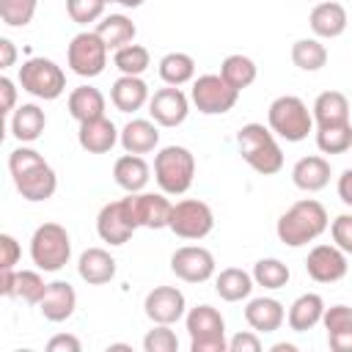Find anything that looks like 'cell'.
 <instances>
[{"label": "cell", "instance_id": "obj_1", "mask_svg": "<svg viewBox=\"0 0 352 352\" xmlns=\"http://www.w3.org/2000/svg\"><path fill=\"white\" fill-rule=\"evenodd\" d=\"M8 173L14 179V187L16 192L25 198V201H47L55 195L58 190V176L52 170V165L30 146H19L8 154Z\"/></svg>", "mask_w": 352, "mask_h": 352}, {"label": "cell", "instance_id": "obj_2", "mask_svg": "<svg viewBox=\"0 0 352 352\" xmlns=\"http://www.w3.org/2000/svg\"><path fill=\"white\" fill-rule=\"evenodd\" d=\"M327 226H330L327 209L316 198H302V201H294L278 217L275 234L286 248H302V245L319 239L327 231Z\"/></svg>", "mask_w": 352, "mask_h": 352}, {"label": "cell", "instance_id": "obj_3", "mask_svg": "<svg viewBox=\"0 0 352 352\" xmlns=\"http://www.w3.org/2000/svg\"><path fill=\"white\" fill-rule=\"evenodd\" d=\"M236 146L242 160L261 176H272L283 168V151L275 140V132L264 124H245L236 132Z\"/></svg>", "mask_w": 352, "mask_h": 352}, {"label": "cell", "instance_id": "obj_4", "mask_svg": "<svg viewBox=\"0 0 352 352\" xmlns=\"http://www.w3.org/2000/svg\"><path fill=\"white\" fill-rule=\"evenodd\" d=\"M267 126L275 132V138H280L286 143H300L314 132V113L308 110V104L300 96L283 94V96L272 99V104L267 110Z\"/></svg>", "mask_w": 352, "mask_h": 352}, {"label": "cell", "instance_id": "obj_5", "mask_svg": "<svg viewBox=\"0 0 352 352\" xmlns=\"http://www.w3.org/2000/svg\"><path fill=\"white\" fill-rule=\"evenodd\" d=\"M154 179L165 195H184L195 179V157L187 146H162L154 157Z\"/></svg>", "mask_w": 352, "mask_h": 352}, {"label": "cell", "instance_id": "obj_6", "mask_svg": "<svg viewBox=\"0 0 352 352\" xmlns=\"http://www.w3.org/2000/svg\"><path fill=\"white\" fill-rule=\"evenodd\" d=\"M184 324L190 333V349L192 352H228L226 319L217 308L201 302L184 314Z\"/></svg>", "mask_w": 352, "mask_h": 352}, {"label": "cell", "instance_id": "obj_7", "mask_svg": "<svg viewBox=\"0 0 352 352\" xmlns=\"http://www.w3.org/2000/svg\"><path fill=\"white\" fill-rule=\"evenodd\" d=\"M30 258L44 272H58L72 258V236L60 223H41L30 236Z\"/></svg>", "mask_w": 352, "mask_h": 352}, {"label": "cell", "instance_id": "obj_8", "mask_svg": "<svg viewBox=\"0 0 352 352\" xmlns=\"http://www.w3.org/2000/svg\"><path fill=\"white\" fill-rule=\"evenodd\" d=\"M19 85L30 96L52 102V99H58L66 91V74L50 58H28L19 66Z\"/></svg>", "mask_w": 352, "mask_h": 352}, {"label": "cell", "instance_id": "obj_9", "mask_svg": "<svg viewBox=\"0 0 352 352\" xmlns=\"http://www.w3.org/2000/svg\"><path fill=\"white\" fill-rule=\"evenodd\" d=\"M107 44L99 38L96 30L77 33L66 47V63L77 77H99L107 66Z\"/></svg>", "mask_w": 352, "mask_h": 352}, {"label": "cell", "instance_id": "obj_10", "mask_svg": "<svg viewBox=\"0 0 352 352\" xmlns=\"http://www.w3.org/2000/svg\"><path fill=\"white\" fill-rule=\"evenodd\" d=\"M236 99H239V91L234 85H228L223 80V74H201L198 80H192L190 102L204 116H223V113L234 110Z\"/></svg>", "mask_w": 352, "mask_h": 352}, {"label": "cell", "instance_id": "obj_11", "mask_svg": "<svg viewBox=\"0 0 352 352\" xmlns=\"http://www.w3.org/2000/svg\"><path fill=\"white\" fill-rule=\"evenodd\" d=\"M168 228L176 236H182V239H204L214 228V214H212V209H209L206 201L184 198V201H176L173 204Z\"/></svg>", "mask_w": 352, "mask_h": 352}, {"label": "cell", "instance_id": "obj_12", "mask_svg": "<svg viewBox=\"0 0 352 352\" xmlns=\"http://www.w3.org/2000/svg\"><path fill=\"white\" fill-rule=\"evenodd\" d=\"M121 201L138 228H168L173 204L165 198V192H126Z\"/></svg>", "mask_w": 352, "mask_h": 352}, {"label": "cell", "instance_id": "obj_13", "mask_svg": "<svg viewBox=\"0 0 352 352\" xmlns=\"http://www.w3.org/2000/svg\"><path fill=\"white\" fill-rule=\"evenodd\" d=\"M214 270H217V261H214L212 250H206L201 245L176 248L170 256V272L184 283H204V280L214 278Z\"/></svg>", "mask_w": 352, "mask_h": 352}, {"label": "cell", "instance_id": "obj_14", "mask_svg": "<svg viewBox=\"0 0 352 352\" xmlns=\"http://www.w3.org/2000/svg\"><path fill=\"white\" fill-rule=\"evenodd\" d=\"M143 311L154 324H176L187 314V300L176 286H154L143 300Z\"/></svg>", "mask_w": 352, "mask_h": 352}, {"label": "cell", "instance_id": "obj_15", "mask_svg": "<svg viewBox=\"0 0 352 352\" xmlns=\"http://www.w3.org/2000/svg\"><path fill=\"white\" fill-rule=\"evenodd\" d=\"M187 113H190V99H187V94H184L182 88H176V85L160 88V91H154L151 99H148V116H151V121L160 124V126H168V129H170V126L184 124Z\"/></svg>", "mask_w": 352, "mask_h": 352}, {"label": "cell", "instance_id": "obj_16", "mask_svg": "<svg viewBox=\"0 0 352 352\" xmlns=\"http://www.w3.org/2000/svg\"><path fill=\"white\" fill-rule=\"evenodd\" d=\"M346 270H349V261L338 245H316L305 258V272L316 283H336L346 275Z\"/></svg>", "mask_w": 352, "mask_h": 352}, {"label": "cell", "instance_id": "obj_17", "mask_svg": "<svg viewBox=\"0 0 352 352\" xmlns=\"http://www.w3.org/2000/svg\"><path fill=\"white\" fill-rule=\"evenodd\" d=\"M135 231H138V226L126 214L124 201H110V204H104L99 209V214H96V234L102 236V242L118 248V245L129 242V236Z\"/></svg>", "mask_w": 352, "mask_h": 352}, {"label": "cell", "instance_id": "obj_18", "mask_svg": "<svg viewBox=\"0 0 352 352\" xmlns=\"http://www.w3.org/2000/svg\"><path fill=\"white\" fill-rule=\"evenodd\" d=\"M308 25L314 30L316 38H338L346 25H349V16H346V8L336 0H322L311 8V16H308Z\"/></svg>", "mask_w": 352, "mask_h": 352}, {"label": "cell", "instance_id": "obj_19", "mask_svg": "<svg viewBox=\"0 0 352 352\" xmlns=\"http://www.w3.org/2000/svg\"><path fill=\"white\" fill-rule=\"evenodd\" d=\"M245 322L256 333H275L286 322V308L275 297H253L245 305Z\"/></svg>", "mask_w": 352, "mask_h": 352}, {"label": "cell", "instance_id": "obj_20", "mask_svg": "<svg viewBox=\"0 0 352 352\" xmlns=\"http://www.w3.org/2000/svg\"><path fill=\"white\" fill-rule=\"evenodd\" d=\"M148 99H151V94H148L146 80L135 77V74H121L110 88V102L121 113H138L148 104Z\"/></svg>", "mask_w": 352, "mask_h": 352}, {"label": "cell", "instance_id": "obj_21", "mask_svg": "<svg viewBox=\"0 0 352 352\" xmlns=\"http://www.w3.org/2000/svg\"><path fill=\"white\" fill-rule=\"evenodd\" d=\"M118 138H121V132L116 129V124L107 116L80 124V132H77V143L88 154H107L118 143Z\"/></svg>", "mask_w": 352, "mask_h": 352}, {"label": "cell", "instance_id": "obj_22", "mask_svg": "<svg viewBox=\"0 0 352 352\" xmlns=\"http://www.w3.org/2000/svg\"><path fill=\"white\" fill-rule=\"evenodd\" d=\"M77 308V292L69 280H52L47 286L44 300L38 302V311L47 322H66Z\"/></svg>", "mask_w": 352, "mask_h": 352}, {"label": "cell", "instance_id": "obj_23", "mask_svg": "<svg viewBox=\"0 0 352 352\" xmlns=\"http://www.w3.org/2000/svg\"><path fill=\"white\" fill-rule=\"evenodd\" d=\"M292 182L302 192H319L330 184V162L319 154L300 157L292 168Z\"/></svg>", "mask_w": 352, "mask_h": 352}, {"label": "cell", "instance_id": "obj_24", "mask_svg": "<svg viewBox=\"0 0 352 352\" xmlns=\"http://www.w3.org/2000/svg\"><path fill=\"white\" fill-rule=\"evenodd\" d=\"M324 300L316 294V292H305L300 294L289 311H286V322H289V330L294 333H308L314 330L316 324H322V316H324Z\"/></svg>", "mask_w": 352, "mask_h": 352}, {"label": "cell", "instance_id": "obj_25", "mask_svg": "<svg viewBox=\"0 0 352 352\" xmlns=\"http://www.w3.org/2000/svg\"><path fill=\"white\" fill-rule=\"evenodd\" d=\"M327 346L333 352H352V308L349 305H330L322 316Z\"/></svg>", "mask_w": 352, "mask_h": 352}, {"label": "cell", "instance_id": "obj_26", "mask_svg": "<svg viewBox=\"0 0 352 352\" xmlns=\"http://www.w3.org/2000/svg\"><path fill=\"white\" fill-rule=\"evenodd\" d=\"M77 272L85 283L91 286H102L110 283L116 278V258L104 250V248H88L80 253L77 258Z\"/></svg>", "mask_w": 352, "mask_h": 352}, {"label": "cell", "instance_id": "obj_27", "mask_svg": "<svg viewBox=\"0 0 352 352\" xmlns=\"http://www.w3.org/2000/svg\"><path fill=\"white\" fill-rule=\"evenodd\" d=\"M160 124L148 121V118H132L129 124H124L121 129V148L129 151V154H148L160 146Z\"/></svg>", "mask_w": 352, "mask_h": 352}, {"label": "cell", "instance_id": "obj_28", "mask_svg": "<svg viewBox=\"0 0 352 352\" xmlns=\"http://www.w3.org/2000/svg\"><path fill=\"white\" fill-rule=\"evenodd\" d=\"M113 179H116V184L121 187V190H126V192H143L146 190V184H148V179H151V168H148V162L140 157V154H124V157H118L116 160V165H113Z\"/></svg>", "mask_w": 352, "mask_h": 352}, {"label": "cell", "instance_id": "obj_29", "mask_svg": "<svg viewBox=\"0 0 352 352\" xmlns=\"http://www.w3.org/2000/svg\"><path fill=\"white\" fill-rule=\"evenodd\" d=\"M311 113L316 126H333V124H346L352 118V104L341 91H322L314 99Z\"/></svg>", "mask_w": 352, "mask_h": 352}, {"label": "cell", "instance_id": "obj_30", "mask_svg": "<svg viewBox=\"0 0 352 352\" xmlns=\"http://www.w3.org/2000/svg\"><path fill=\"white\" fill-rule=\"evenodd\" d=\"M104 94L94 85H80L69 94V116L77 121V124H85V121H94V118H102L104 116Z\"/></svg>", "mask_w": 352, "mask_h": 352}, {"label": "cell", "instance_id": "obj_31", "mask_svg": "<svg viewBox=\"0 0 352 352\" xmlns=\"http://www.w3.org/2000/svg\"><path fill=\"white\" fill-rule=\"evenodd\" d=\"M47 126V113L33 104V102H25L19 104L14 113H11V135L19 140V143H33L41 138Z\"/></svg>", "mask_w": 352, "mask_h": 352}, {"label": "cell", "instance_id": "obj_32", "mask_svg": "<svg viewBox=\"0 0 352 352\" xmlns=\"http://www.w3.org/2000/svg\"><path fill=\"white\" fill-rule=\"evenodd\" d=\"M256 280L250 272L239 270V267H226L214 275V292L220 300L226 302H239V300H248L250 292H253Z\"/></svg>", "mask_w": 352, "mask_h": 352}, {"label": "cell", "instance_id": "obj_33", "mask_svg": "<svg viewBox=\"0 0 352 352\" xmlns=\"http://www.w3.org/2000/svg\"><path fill=\"white\" fill-rule=\"evenodd\" d=\"M94 30H96V33H99V38L107 44V50H121V47L132 44V41H135V33H138L135 22H132L129 16H124V14L102 16V19L96 22V28H94Z\"/></svg>", "mask_w": 352, "mask_h": 352}, {"label": "cell", "instance_id": "obj_34", "mask_svg": "<svg viewBox=\"0 0 352 352\" xmlns=\"http://www.w3.org/2000/svg\"><path fill=\"white\" fill-rule=\"evenodd\" d=\"M157 72H160V80L165 85H176L179 88V85L195 80V60L187 52H168V55L160 58Z\"/></svg>", "mask_w": 352, "mask_h": 352}, {"label": "cell", "instance_id": "obj_35", "mask_svg": "<svg viewBox=\"0 0 352 352\" xmlns=\"http://www.w3.org/2000/svg\"><path fill=\"white\" fill-rule=\"evenodd\" d=\"M220 74H223V80H226L228 85H234V88L242 94L248 85L256 82L258 66H256L253 58H248V55H242V52H234V55L223 58V63H220Z\"/></svg>", "mask_w": 352, "mask_h": 352}, {"label": "cell", "instance_id": "obj_36", "mask_svg": "<svg viewBox=\"0 0 352 352\" xmlns=\"http://www.w3.org/2000/svg\"><path fill=\"white\" fill-rule=\"evenodd\" d=\"M292 63L302 72H319L327 63V47L322 38H297L292 44Z\"/></svg>", "mask_w": 352, "mask_h": 352}, {"label": "cell", "instance_id": "obj_37", "mask_svg": "<svg viewBox=\"0 0 352 352\" xmlns=\"http://www.w3.org/2000/svg\"><path fill=\"white\" fill-rule=\"evenodd\" d=\"M250 275H253L256 286L270 289V292L283 289V286L289 283V278H292L289 267H286L280 258H258V261L253 264V272H250Z\"/></svg>", "mask_w": 352, "mask_h": 352}, {"label": "cell", "instance_id": "obj_38", "mask_svg": "<svg viewBox=\"0 0 352 352\" xmlns=\"http://www.w3.org/2000/svg\"><path fill=\"white\" fill-rule=\"evenodd\" d=\"M316 146L322 154H344L352 148V121L333 124V126H316Z\"/></svg>", "mask_w": 352, "mask_h": 352}, {"label": "cell", "instance_id": "obj_39", "mask_svg": "<svg viewBox=\"0 0 352 352\" xmlns=\"http://www.w3.org/2000/svg\"><path fill=\"white\" fill-rule=\"evenodd\" d=\"M113 63H116V69H118L121 74H135V77H140V74L151 66V55H148V50H146L143 44H126V47L116 50Z\"/></svg>", "mask_w": 352, "mask_h": 352}, {"label": "cell", "instance_id": "obj_40", "mask_svg": "<svg viewBox=\"0 0 352 352\" xmlns=\"http://www.w3.org/2000/svg\"><path fill=\"white\" fill-rule=\"evenodd\" d=\"M47 286L50 283H44L41 272H36V270H19L16 272V294L14 297L25 300L28 305H38L44 300V294H47Z\"/></svg>", "mask_w": 352, "mask_h": 352}, {"label": "cell", "instance_id": "obj_41", "mask_svg": "<svg viewBox=\"0 0 352 352\" xmlns=\"http://www.w3.org/2000/svg\"><path fill=\"white\" fill-rule=\"evenodd\" d=\"M38 0H0V19L8 28H25L33 22Z\"/></svg>", "mask_w": 352, "mask_h": 352}, {"label": "cell", "instance_id": "obj_42", "mask_svg": "<svg viewBox=\"0 0 352 352\" xmlns=\"http://www.w3.org/2000/svg\"><path fill=\"white\" fill-rule=\"evenodd\" d=\"M107 0H66V14L77 25H91L104 16Z\"/></svg>", "mask_w": 352, "mask_h": 352}, {"label": "cell", "instance_id": "obj_43", "mask_svg": "<svg viewBox=\"0 0 352 352\" xmlns=\"http://www.w3.org/2000/svg\"><path fill=\"white\" fill-rule=\"evenodd\" d=\"M143 349L146 352H176L179 349V338L170 330V324H154L143 336Z\"/></svg>", "mask_w": 352, "mask_h": 352}, {"label": "cell", "instance_id": "obj_44", "mask_svg": "<svg viewBox=\"0 0 352 352\" xmlns=\"http://www.w3.org/2000/svg\"><path fill=\"white\" fill-rule=\"evenodd\" d=\"M330 234H333V245H338L346 256H352V214L344 212L330 223Z\"/></svg>", "mask_w": 352, "mask_h": 352}, {"label": "cell", "instance_id": "obj_45", "mask_svg": "<svg viewBox=\"0 0 352 352\" xmlns=\"http://www.w3.org/2000/svg\"><path fill=\"white\" fill-rule=\"evenodd\" d=\"M228 352H261V338L256 330H242L228 338Z\"/></svg>", "mask_w": 352, "mask_h": 352}, {"label": "cell", "instance_id": "obj_46", "mask_svg": "<svg viewBox=\"0 0 352 352\" xmlns=\"http://www.w3.org/2000/svg\"><path fill=\"white\" fill-rule=\"evenodd\" d=\"M19 256H22L19 242L11 234H0V270H14Z\"/></svg>", "mask_w": 352, "mask_h": 352}, {"label": "cell", "instance_id": "obj_47", "mask_svg": "<svg viewBox=\"0 0 352 352\" xmlns=\"http://www.w3.org/2000/svg\"><path fill=\"white\" fill-rule=\"evenodd\" d=\"M0 113L3 116H11L14 110H16V85H14V80L11 77H0Z\"/></svg>", "mask_w": 352, "mask_h": 352}, {"label": "cell", "instance_id": "obj_48", "mask_svg": "<svg viewBox=\"0 0 352 352\" xmlns=\"http://www.w3.org/2000/svg\"><path fill=\"white\" fill-rule=\"evenodd\" d=\"M80 349H82V344L72 333H58L47 341V352H80Z\"/></svg>", "mask_w": 352, "mask_h": 352}, {"label": "cell", "instance_id": "obj_49", "mask_svg": "<svg viewBox=\"0 0 352 352\" xmlns=\"http://www.w3.org/2000/svg\"><path fill=\"white\" fill-rule=\"evenodd\" d=\"M16 63V47L11 38H0V69H11Z\"/></svg>", "mask_w": 352, "mask_h": 352}, {"label": "cell", "instance_id": "obj_50", "mask_svg": "<svg viewBox=\"0 0 352 352\" xmlns=\"http://www.w3.org/2000/svg\"><path fill=\"white\" fill-rule=\"evenodd\" d=\"M336 190H338V198H341L346 206H352V168H346V170L338 176Z\"/></svg>", "mask_w": 352, "mask_h": 352}, {"label": "cell", "instance_id": "obj_51", "mask_svg": "<svg viewBox=\"0 0 352 352\" xmlns=\"http://www.w3.org/2000/svg\"><path fill=\"white\" fill-rule=\"evenodd\" d=\"M0 294L3 297L16 294V270H0Z\"/></svg>", "mask_w": 352, "mask_h": 352}, {"label": "cell", "instance_id": "obj_52", "mask_svg": "<svg viewBox=\"0 0 352 352\" xmlns=\"http://www.w3.org/2000/svg\"><path fill=\"white\" fill-rule=\"evenodd\" d=\"M297 346L294 344H286V341H280V344H272V352H294Z\"/></svg>", "mask_w": 352, "mask_h": 352}, {"label": "cell", "instance_id": "obj_53", "mask_svg": "<svg viewBox=\"0 0 352 352\" xmlns=\"http://www.w3.org/2000/svg\"><path fill=\"white\" fill-rule=\"evenodd\" d=\"M113 3H118V6H124V8H140L146 0H113Z\"/></svg>", "mask_w": 352, "mask_h": 352}]
</instances>
